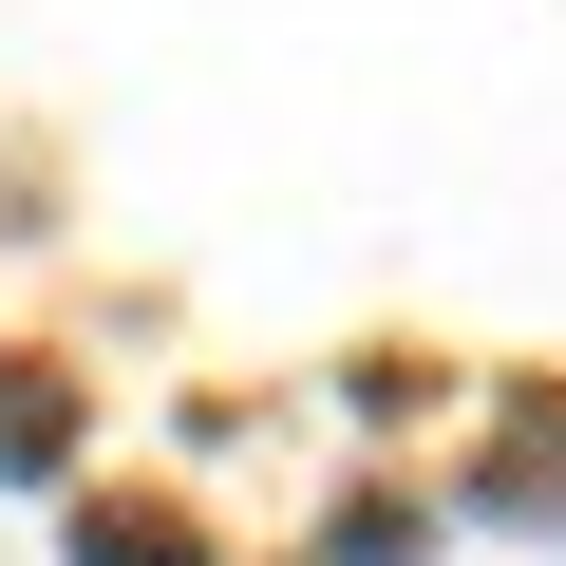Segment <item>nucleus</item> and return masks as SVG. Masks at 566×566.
Instances as JSON below:
<instances>
[{"label":"nucleus","instance_id":"1","mask_svg":"<svg viewBox=\"0 0 566 566\" xmlns=\"http://www.w3.org/2000/svg\"><path fill=\"white\" fill-rule=\"evenodd\" d=\"M472 510H491V528H566V397H510V416H491Z\"/></svg>","mask_w":566,"mask_h":566},{"label":"nucleus","instance_id":"2","mask_svg":"<svg viewBox=\"0 0 566 566\" xmlns=\"http://www.w3.org/2000/svg\"><path fill=\"white\" fill-rule=\"evenodd\" d=\"M76 453V378L57 359H0V472H57Z\"/></svg>","mask_w":566,"mask_h":566},{"label":"nucleus","instance_id":"3","mask_svg":"<svg viewBox=\"0 0 566 566\" xmlns=\"http://www.w3.org/2000/svg\"><path fill=\"white\" fill-rule=\"evenodd\" d=\"M76 566H208V547H189L170 510H95V528H76Z\"/></svg>","mask_w":566,"mask_h":566},{"label":"nucleus","instance_id":"4","mask_svg":"<svg viewBox=\"0 0 566 566\" xmlns=\"http://www.w3.org/2000/svg\"><path fill=\"white\" fill-rule=\"evenodd\" d=\"M397 547H416V510H397V491H359V510L322 528V566H397Z\"/></svg>","mask_w":566,"mask_h":566}]
</instances>
